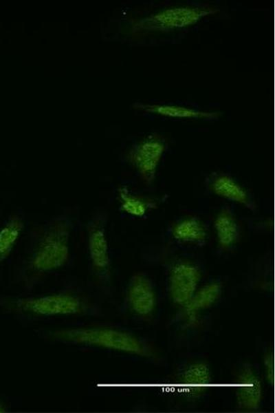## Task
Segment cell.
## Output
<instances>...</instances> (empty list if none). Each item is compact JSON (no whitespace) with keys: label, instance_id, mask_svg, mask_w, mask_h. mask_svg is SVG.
<instances>
[{"label":"cell","instance_id":"ac0fdd59","mask_svg":"<svg viewBox=\"0 0 275 413\" xmlns=\"http://www.w3.org/2000/svg\"><path fill=\"white\" fill-rule=\"evenodd\" d=\"M263 365L266 379L272 382L274 379V359L270 353L264 357Z\"/></svg>","mask_w":275,"mask_h":413},{"label":"cell","instance_id":"6da1fadb","mask_svg":"<svg viewBox=\"0 0 275 413\" xmlns=\"http://www.w3.org/2000/svg\"><path fill=\"white\" fill-rule=\"evenodd\" d=\"M54 339L69 343L98 346L108 350L150 357L152 348L135 335L115 328L80 327L56 330Z\"/></svg>","mask_w":275,"mask_h":413},{"label":"cell","instance_id":"9c48e42d","mask_svg":"<svg viewBox=\"0 0 275 413\" xmlns=\"http://www.w3.org/2000/svg\"><path fill=\"white\" fill-rule=\"evenodd\" d=\"M178 382L184 393L188 396H201L211 383V374L208 364L195 362L187 365L179 373Z\"/></svg>","mask_w":275,"mask_h":413},{"label":"cell","instance_id":"2e32d148","mask_svg":"<svg viewBox=\"0 0 275 413\" xmlns=\"http://www.w3.org/2000/svg\"><path fill=\"white\" fill-rule=\"evenodd\" d=\"M23 229L19 217L9 220L0 231V263L9 255Z\"/></svg>","mask_w":275,"mask_h":413},{"label":"cell","instance_id":"7a4b0ae2","mask_svg":"<svg viewBox=\"0 0 275 413\" xmlns=\"http://www.w3.org/2000/svg\"><path fill=\"white\" fill-rule=\"evenodd\" d=\"M69 229L66 222H53L45 232L31 258L32 268L47 272L64 266L69 257Z\"/></svg>","mask_w":275,"mask_h":413},{"label":"cell","instance_id":"9a60e30c","mask_svg":"<svg viewBox=\"0 0 275 413\" xmlns=\"http://www.w3.org/2000/svg\"><path fill=\"white\" fill-rule=\"evenodd\" d=\"M140 107L149 113L171 118L214 119L220 115L218 112L200 111L177 105L152 104L142 105Z\"/></svg>","mask_w":275,"mask_h":413},{"label":"cell","instance_id":"7c38bea8","mask_svg":"<svg viewBox=\"0 0 275 413\" xmlns=\"http://www.w3.org/2000/svg\"><path fill=\"white\" fill-rule=\"evenodd\" d=\"M214 228L217 240L221 249L228 250L239 240L240 232L237 222L232 213L222 209L216 216Z\"/></svg>","mask_w":275,"mask_h":413},{"label":"cell","instance_id":"277c9868","mask_svg":"<svg viewBox=\"0 0 275 413\" xmlns=\"http://www.w3.org/2000/svg\"><path fill=\"white\" fill-rule=\"evenodd\" d=\"M15 305L19 311L37 316L74 315L81 313L84 308L82 300L69 293L21 298Z\"/></svg>","mask_w":275,"mask_h":413},{"label":"cell","instance_id":"8992f818","mask_svg":"<svg viewBox=\"0 0 275 413\" xmlns=\"http://www.w3.org/2000/svg\"><path fill=\"white\" fill-rule=\"evenodd\" d=\"M165 148L162 140L152 137L139 143L130 151V162L146 183H151L155 180Z\"/></svg>","mask_w":275,"mask_h":413},{"label":"cell","instance_id":"52a82bcc","mask_svg":"<svg viewBox=\"0 0 275 413\" xmlns=\"http://www.w3.org/2000/svg\"><path fill=\"white\" fill-rule=\"evenodd\" d=\"M126 302L130 309L140 317L150 316L154 311L157 297L151 281L143 274H135L126 289Z\"/></svg>","mask_w":275,"mask_h":413},{"label":"cell","instance_id":"ba28073f","mask_svg":"<svg viewBox=\"0 0 275 413\" xmlns=\"http://www.w3.org/2000/svg\"><path fill=\"white\" fill-rule=\"evenodd\" d=\"M236 398L238 407L243 410L255 411L262 399L261 382L248 364L239 370L236 379Z\"/></svg>","mask_w":275,"mask_h":413},{"label":"cell","instance_id":"4fadbf2b","mask_svg":"<svg viewBox=\"0 0 275 413\" xmlns=\"http://www.w3.org/2000/svg\"><path fill=\"white\" fill-rule=\"evenodd\" d=\"M171 233L173 238L179 242L192 244H202L208 236L204 223L195 217L178 221L173 225Z\"/></svg>","mask_w":275,"mask_h":413},{"label":"cell","instance_id":"e0dca14e","mask_svg":"<svg viewBox=\"0 0 275 413\" xmlns=\"http://www.w3.org/2000/svg\"><path fill=\"white\" fill-rule=\"evenodd\" d=\"M118 196L122 210L133 216L142 217L150 207L154 206L153 204L133 195L126 187L119 189Z\"/></svg>","mask_w":275,"mask_h":413},{"label":"cell","instance_id":"5b68a950","mask_svg":"<svg viewBox=\"0 0 275 413\" xmlns=\"http://www.w3.org/2000/svg\"><path fill=\"white\" fill-rule=\"evenodd\" d=\"M201 279L199 268L188 262H178L170 268L168 275V292L172 301L185 306L197 290Z\"/></svg>","mask_w":275,"mask_h":413},{"label":"cell","instance_id":"30bf717a","mask_svg":"<svg viewBox=\"0 0 275 413\" xmlns=\"http://www.w3.org/2000/svg\"><path fill=\"white\" fill-rule=\"evenodd\" d=\"M88 248L94 268L98 272L106 271L110 264L108 242L104 226L98 222L89 227Z\"/></svg>","mask_w":275,"mask_h":413},{"label":"cell","instance_id":"5bb4252c","mask_svg":"<svg viewBox=\"0 0 275 413\" xmlns=\"http://www.w3.org/2000/svg\"><path fill=\"white\" fill-rule=\"evenodd\" d=\"M222 286L219 282L207 284L196 290L190 301L183 307L190 317L198 311L212 306L221 297Z\"/></svg>","mask_w":275,"mask_h":413},{"label":"cell","instance_id":"8fae6325","mask_svg":"<svg viewBox=\"0 0 275 413\" xmlns=\"http://www.w3.org/2000/svg\"><path fill=\"white\" fill-rule=\"evenodd\" d=\"M210 189L221 198L243 205L251 210L255 209V205L247 191L228 175L216 176L210 182Z\"/></svg>","mask_w":275,"mask_h":413},{"label":"cell","instance_id":"3957f363","mask_svg":"<svg viewBox=\"0 0 275 413\" xmlns=\"http://www.w3.org/2000/svg\"><path fill=\"white\" fill-rule=\"evenodd\" d=\"M217 10L208 7L182 6L162 10L140 21L138 26L148 31H168L186 28L203 17L216 13Z\"/></svg>","mask_w":275,"mask_h":413}]
</instances>
